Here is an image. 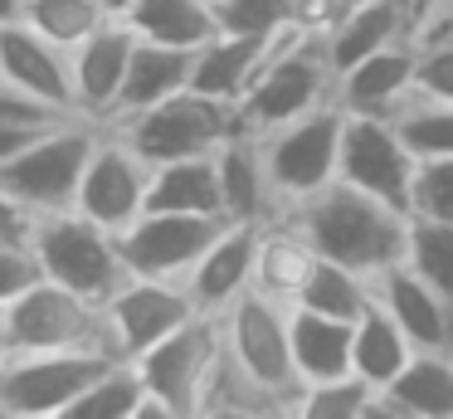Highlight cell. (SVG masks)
<instances>
[{
  "instance_id": "8",
  "label": "cell",
  "mask_w": 453,
  "mask_h": 419,
  "mask_svg": "<svg viewBox=\"0 0 453 419\" xmlns=\"http://www.w3.org/2000/svg\"><path fill=\"white\" fill-rule=\"evenodd\" d=\"M342 132H346V113L342 103H326L317 113L297 117V122H283L264 136V161L268 175H273L278 205L293 210V205L312 200L317 190L342 175Z\"/></svg>"
},
{
  "instance_id": "13",
  "label": "cell",
  "mask_w": 453,
  "mask_h": 419,
  "mask_svg": "<svg viewBox=\"0 0 453 419\" xmlns=\"http://www.w3.org/2000/svg\"><path fill=\"white\" fill-rule=\"evenodd\" d=\"M147 190H151V161L118 132V127H103L98 146H93V156H88V171H83L73 210L98 220L103 229L122 234L142 210H147Z\"/></svg>"
},
{
  "instance_id": "31",
  "label": "cell",
  "mask_w": 453,
  "mask_h": 419,
  "mask_svg": "<svg viewBox=\"0 0 453 419\" xmlns=\"http://www.w3.org/2000/svg\"><path fill=\"white\" fill-rule=\"evenodd\" d=\"M312 259H317V253H312V244L303 239V229H297L288 214H278V220L264 224V249H258V283H254V288L273 292L278 302L293 307L297 283L307 278Z\"/></svg>"
},
{
  "instance_id": "6",
  "label": "cell",
  "mask_w": 453,
  "mask_h": 419,
  "mask_svg": "<svg viewBox=\"0 0 453 419\" xmlns=\"http://www.w3.org/2000/svg\"><path fill=\"white\" fill-rule=\"evenodd\" d=\"M112 351H20L0 361V400L11 419H64V409L112 366Z\"/></svg>"
},
{
  "instance_id": "14",
  "label": "cell",
  "mask_w": 453,
  "mask_h": 419,
  "mask_svg": "<svg viewBox=\"0 0 453 419\" xmlns=\"http://www.w3.org/2000/svg\"><path fill=\"white\" fill-rule=\"evenodd\" d=\"M196 298H190L186 283H166V278H127L108 302H103V317H108V346L112 356L137 361L142 351H151L157 341H166L176 327H186L196 317Z\"/></svg>"
},
{
  "instance_id": "29",
  "label": "cell",
  "mask_w": 453,
  "mask_h": 419,
  "mask_svg": "<svg viewBox=\"0 0 453 419\" xmlns=\"http://www.w3.org/2000/svg\"><path fill=\"white\" fill-rule=\"evenodd\" d=\"M414 356V341L400 331V322L390 317V312L380 307V302H371V307L356 317V341H351V370L361 380H371L375 390H385L395 376H400L404 366H410Z\"/></svg>"
},
{
  "instance_id": "36",
  "label": "cell",
  "mask_w": 453,
  "mask_h": 419,
  "mask_svg": "<svg viewBox=\"0 0 453 419\" xmlns=\"http://www.w3.org/2000/svg\"><path fill=\"white\" fill-rule=\"evenodd\" d=\"M395 127H400L404 146H410L419 161L453 156V103H443V97H424L419 93L400 117H395Z\"/></svg>"
},
{
  "instance_id": "5",
  "label": "cell",
  "mask_w": 453,
  "mask_h": 419,
  "mask_svg": "<svg viewBox=\"0 0 453 419\" xmlns=\"http://www.w3.org/2000/svg\"><path fill=\"white\" fill-rule=\"evenodd\" d=\"M108 127H118L151 166H161V161H180V156H215L244 127V117H239V107L186 88V93H171L166 103L142 107V113Z\"/></svg>"
},
{
  "instance_id": "18",
  "label": "cell",
  "mask_w": 453,
  "mask_h": 419,
  "mask_svg": "<svg viewBox=\"0 0 453 419\" xmlns=\"http://www.w3.org/2000/svg\"><path fill=\"white\" fill-rule=\"evenodd\" d=\"M0 78L35 93L40 103L59 107V113L79 117V103H73V54L59 49L54 39H44L40 29H30L25 19L0 25Z\"/></svg>"
},
{
  "instance_id": "10",
  "label": "cell",
  "mask_w": 453,
  "mask_h": 419,
  "mask_svg": "<svg viewBox=\"0 0 453 419\" xmlns=\"http://www.w3.org/2000/svg\"><path fill=\"white\" fill-rule=\"evenodd\" d=\"M5 327H11V356H20V351H73V346L112 351L103 302H88L50 278H40L30 292H20L5 307Z\"/></svg>"
},
{
  "instance_id": "37",
  "label": "cell",
  "mask_w": 453,
  "mask_h": 419,
  "mask_svg": "<svg viewBox=\"0 0 453 419\" xmlns=\"http://www.w3.org/2000/svg\"><path fill=\"white\" fill-rule=\"evenodd\" d=\"M215 15L225 35L273 39L278 29L293 25V0H215Z\"/></svg>"
},
{
  "instance_id": "43",
  "label": "cell",
  "mask_w": 453,
  "mask_h": 419,
  "mask_svg": "<svg viewBox=\"0 0 453 419\" xmlns=\"http://www.w3.org/2000/svg\"><path fill=\"white\" fill-rule=\"evenodd\" d=\"M25 0H0V25H11V19H20Z\"/></svg>"
},
{
  "instance_id": "22",
  "label": "cell",
  "mask_w": 453,
  "mask_h": 419,
  "mask_svg": "<svg viewBox=\"0 0 453 419\" xmlns=\"http://www.w3.org/2000/svg\"><path fill=\"white\" fill-rule=\"evenodd\" d=\"M400 39H414V15L404 0H351V10L326 29L322 44L332 68L342 74V68L361 64V58L400 44Z\"/></svg>"
},
{
  "instance_id": "34",
  "label": "cell",
  "mask_w": 453,
  "mask_h": 419,
  "mask_svg": "<svg viewBox=\"0 0 453 419\" xmlns=\"http://www.w3.org/2000/svg\"><path fill=\"white\" fill-rule=\"evenodd\" d=\"M375 395H380V390H375L371 380L346 370V376L303 385V395H297V419H365L375 405Z\"/></svg>"
},
{
  "instance_id": "40",
  "label": "cell",
  "mask_w": 453,
  "mask_h": 419,
  "mask_svg": "<svg viewBox=\"0 0 453 419\" xmlns=\"http://www.w3.org/2000/svg\"><path fill=\"white\" fill-rule=\"evenodd\" d=\"M40 278L44 273H40V259H35V244H0V307H11Z\"/></svg>"
},
{
  "instance_id": "35",
  "label": "cell",
  "mask_w": 453,
  "mask_h": 419,
  "mask_svg": "<svg viewBox=\"0 0 453 419\" xmlns=\"http://www.w3.org/2000/svg\"><path fill=\"white\" fill-rule=\"evenodd\" d=\"M404 263L434 283L439 292L453 298V224L449 220H424L410 214V234H404Z\"/></svg>"
},
{
  "instance_id": "12",
  "label": "cell",
  "mask_w": 453,
  "mask_h": 419,
  "mask_svg": "<svg viewBox=\"0 0 453 419\" xmlns=\"http://www.w3.org/2000/svg\"><path fill=\"white\" fill-rule=\"evenodd\" d=\"M414 171H419V156L404 146L400 127H395L390 117H351L346 113L342 175H336V181L356 185V190H365V195H375V200H385V205L410 214Z\"/></svg>"
},
{
  "instance_id": "46",
  "label": "cell",
  "mask_w": 453,
  "mask_h": 419,
  "mask_svg": "<svg viewBox=\"0 0 453 419\" xmlns=\"http://www.w3.org/2000/svg\"><path fill=\"white\" fill-rule=\"evenodd\" d=\"M449 29H453V25H449ZM419 39H424V35H419Z\"/></svg>"
},
{
  "instance_id": "25",
  "label": "cell",
  "mask_w": 453,
  "mask_h": 419,
  "mask_svg": "<svg viewBox=\"0 0 453 419\" xmlns=\"http://www.w3.org/2000/svg\"><path fill=\"white\" fill-rule=\"evenodd\" d=\"M288 322H293V366L303 385H317V380H332L351 370L356 322L322 317V312H307V307H293Z\"/></svg>"
},
{
  "instance_id": "1",
  "label": "cell",
  "mask_w": 453,
  "mask_h": 419,
  "mask_svg": "<svg viewBox=\"0 0 453 419\" xmlns=\"http://www.w3.org/2000/svg\"><path fill=\"white\" fill-rule=\"evenodd\" d=\"M288 220L303 229V239L312 244V253L336 263H351L361 273H385L390 263L404 259V234H410V214L395 205L375 200V195L356 190L346 181H332L326 190H317L312 200L283 210Z\"/></svg>"
},
{
  "instance_id": "16",
  "label": "cell",
  "mask_w": 453,
  "mask_h": 419,
  "mask_svg": "<svg viewBox=\"0 0 453 419\" xmlns=\"http://www.w3.org/2000/svg\"><path fill=\"white\" fill-rule=\"evenodd\" d=\"M414 97H419V44L414 39H400V44L336 74V103L351 117H390L395 122Z\"/></svg>"
},
{
  "instance_id": "44",
  "label": "cell",
  "mask_w": 453,
  "mask_h": 419,
  "mask_svg": "<svg viewBox=\"0 0 453 419\" xmlns=\"http://www.w3.org/2000/svg\"><path fill=\"white\" fill-rule=\"evenodd\" d=\"M11 356V327H5V307H0V361Z\"/></svg>"
},
{
  "instance_id": "11",
  "label": "cell",
  "mask_w": 453,
  "mask_h": 419,
  "mask_svg": "<svg viewBox=\"0 0 453 419\" xmlns=\"http://www.w3.org/2000/svg\"><path fill=\"white\" fill-rule=\"evenodd\" d=\"M225 229V220L215 214H180V210H142L127 229L118 234L122 263L132 278H166L186 283L190 268L200 263V253L215 244V234Z\"/></svg>"
},
{
  "instance_id": "3",
  "label": "cell",
  "mask_w": 453,
  "mask_h": 419,
  "mask_svg": "<svg viewBox=\"0 0 453 419\" xmlns=\"http://www.w3.org/2000/svg\"><path fill=\"white\" fill-rule=\"evenodd\" d=\"M98 136H103V122H88V117H64V122L35 132L30 142L11 156V161H0V185H5L15 200L30 205L35 214L73 210Z\"/></svg>"
},
{
  "instance_id": "38",
  "label": "cell",
  "mask_w": 453,
  "mask_h": 419,
  "mask_svg": "<svg viewBox=\"0 0 453 419\" xmlns=\"http://www.w3.org/2000/svg\"><path fill=\"white\" fill-rule=\"evenodd\" d=\"M410 214L453 224V156L419 161V171H414V195H410Z\"/></svg>"
},
{
  "instance_id": "42",
  "label": "cell",
  "mask_w": 453,
  "mask_h": 419,
  "mask_svg": "<svg viewBox=\"0 0 453 419\" xmlns=\"http://www.w3.org/2000/svg\"><path fill=\"white\" fill-rule=\"evenodd\" d=\"M50 127H54V122H50ZM35 132H44V127H5V122H0V161H11V156L20 151V146L30 142Z\"/></svg>"
},
{
  "instance_id": "23",
  "label": "cell",
  "mask_w": 453,
  "mask_h": 419,
  "mask_svg": "<svg viewBox=\"0 0 453 419\" xmlns=\"http://www.w3.org/2000/svg\"><path fill=\"white\" fill-rule=\"evenodd\" d=\"M268 64V39H249V35H225L219 29L205 49H196V74H190V88L205 97H219V103L239 107L254 88L258 68Z\"/></svg>"
},
{
  "instance_id": "30",
  "label": "cell",
  "mask_w": 453,
  "mask_h": 419,
  "mask_svg": "<svg viewBox=\"0 0 453 419\" xmlns=\"http://www.w3.org/2000/svg\"><path fill=\"white\" fill-rule=\"evenodd\" d=\"M258 419V415H293V405H288L278 390H268L264 380H254L244 366H239L234 356H229V346H225V356H219V366H215V376H210V385H205V400H200V419Z\"/></svg>"
},
{
  "instance_id": "21",
  "label": "cell",
  "mask_w": 453,
  "mask_h": 419,
  "mask_svg": "<svg viewBox=\"0 0 453 419\" xmlns=\"http://www.w3.org/2000/svg\"><path fill=\"white\" fill-rule=\"evenodd\" d=\"M365 419H453V356L414 351L410 366L375 395Z\"/></svg>"
},
{
  "instance_id": "26",
  "label": "cell",
  "mask_w": 453,
  "mask_h": 419,
  "mask_svg": "<svg viewBox=\"0 0 453 419\" xmlns=\"http://www.w3.org/2000/svg\"><path fill=\"white\" fill-rule=\"evenodd\" d=\"M147 210H180V214H215V220H225L215 156H180V161L151 166Z\"/></svg>"
},
{
  "instance_id": "33",
  "label": "cell",
  "mask_w": 453,
  "mask_h": 419,
  "mask_svg": "<svg viewBox=\"0 0 453 419\" xmlns=\"http://www.w3.org/2000/svg\"><path fill=\"white\" fill-rule=\"evenodd\" d=\"M20 19L30 29H40L44 39H54L59 49H79L83 39L93 35V29H103L108 25V5L103 0H25V10H20Z\"/></svg>"
},
{
  "instance_id": "39",
  "label": "cell",
  "mask_w": 453,
  "mask_h": 419,
  "mask_svg": "<svg viewBox=\"0 0 453 419\" xmlns=\"http://www.w3.org/2000/svg\"><path fill=\"white\" fill-rule=\"evenodd\" d=\"M414 44H419V93L453 103V29H434Z\"/></svg>"
},
{
  "instance_id": "9",
  "label": "cell",
  "mask_w": 453,
  "mask_h": 419,
  "mask_svg": "<svg viewBox=\"0 0 453 419\" xmlns=\"http://www.w3.org/2000/svg\"><path fill=\"white\" fill-rule=\"evenodd\" d=\"M288 312L293 307L278 302L273 292L249 288L219 322H225L229 356H234L254 380H264L268 390H278V395L293 405V415H297L303 380H297V366H293V322H288Z\"/></svg>"
},
{
  "instance_id": "7",
  "label": "cell",
  "mask_w": 453,
  "mask_h": 419,
  "mask_svg": "<svg viewBox=\"0 0 453 419\" xmlns=\"http://www.w3.org/2000/svg\"><path fill=\"white\" fill-rule=\"evenodd\" d=\"M219 356H225V322L196 312L186 327H176L166 341L142 351L132 366H137L147 395L161 400L171 419H200V400H205Z\"/></svg>"
},
{
  "instance_id": "15",
  "label": "cell",
  "mask_w": 453,
  "mask_h": 419,
  "mask_svg": "<svg viewBox=\"0 0 453 419\" xmlns=\"http://www.w3.org/2000/svg\"><path fill=\"white\" fill-rule=\"evenodd\" d=\"M258 249H264V224L225 220V229L215 234V244L200 253V263L186 278L196 307L210 312V317H225V312L258 283Z\"/></svg>"
},
{
  "instance_id": "41",
  "label": "cell",
  "mask_w": 453,
  "mask_h": 419,
  "mask_svg": "<svg viewBox=\"0 0 453 419\" xmlns=\"http://www.w3.org/2000/svg\"><path fill=\"white\" fill-rule=\"evenodd\" d=\"M35 224L40 214L0 185V244H35Z\"/></svg>"
},
{
  "instance_id": "20",
  "label": "cell",
  "mask_w": 453,
  "mask_h": 419,
  "mask_svg": "<svg viewBox=\"0 0 453 419\" xmlns=\"http://www.w3.org/2000/svg\"><path fill=\"white\" fill-rule=\"evenodd\" d=\"M215 166H219V205H225V220L268 224L283 214L273 175H268V161H264V136L254 127H239L215 151Z\"/></svg>"
},
{
  "instance_id": "19",
  "label": "cell",
  "mask_w": 453,
  "mask_h": 419,
  "mask_svg": "<svg viewBox=\"0 0 453 419\" xmlns=\"http://www.w3.org/2000/svg\"><path fill=\"white\" fill-rule=\"evenodd\" d=\"M375 302L400 322L414 351H449L453 356V298L434 288L424 273H414L404 259L375 273Z\"/></svg>"
},
{
  "instance_id": "4",
  "label": "cell",
  "mask_w": 453,
  "mask_h": 419,
  "mask_svg": "<svg viewBox=\"0 0 453 419\" xmlns=\"http://www.w3.org/2000/svg\"><path fill=\"white\" fill-rule=\"evenodd\" d=\"M35 259L50 283H64L88 302H108L122 283L132 278L122 263V244L112 229L79 210H54L40 214L35 224Z\"/></svg>"
},
{
  "instance_id": "28",
  "label": "cell",
  "mask_w": 453,
  "mask_h": 419,
  "mask_svg": "<svg viewBox=\"0 0 453 419\" xmlns=\"http://www.w3.org/2000/svg\"><path fill=\"white\" fill-rule=\"evenodd\" d=\"M375 302V278L351 263H336V259H322L317 253L307 278L297 283V298L293 307H307V312H322V317H342V322H356L365 307Z\"/></svg>"
},
{
  "instance_id": "2",
  "label": "cell",
  "mask_w": 453,
  "mask_h": 419,
  "mask_svg": "<svg viewBox=\"0 0 453 419\" xmlns=\"http://www.w3.org/2000/svg\"><path fill=\"white\" fill-rule=\"evenodd\" d=\"M326 103H336V68L326 58L322 35H312L293 19L268 39V64L258 68L249 97L239 103V117L254 132H273V127L297 122Z\"/></svg>"
},
{
  "instance_id": "45",
  "label": "cell",
  "mask_w": 453,
  "mask_h": 419,
  "mask_svg": "<svg viewBox=\"0 0 453 419\" xmlns=\"http://www.w3.org/2000/svg\"><path fill=\"white\" fill-rule=\"evenodd\" d=\"M103 5H108V15H127V10L137 5V0H103Z\"/></svg>"
},
{
  "instance_id": "27",
  "label": "cell",
  "mask_w": 453,
  "mask_h": 419,
  "mask_svg": "<svg viewBox=\"0 0 453 419\" xmlns=\"http://www.w3.org/2000/svg\"><path fill=\"white\" fill-rule=\"evenodd\" d=\"M122 19L137 29V39H157V44L176 49H205L219 35L215 0H137Z\"/></svg>"
},
{
  "instance_id": "24",
  "label": "cell",
  "mask_w": 453,
  "mask_h": 419,
  "mask_svg": "<svg viewBox=\"0 0 453 419\" xmlns=\"http://www.w3.org/2000/svg\"><path fill=\"white\" fill-rule=\"evenodd\" d=\"M190 74H196V49H176V44H157V39H137L127 64V83H122L118 113L112 122L142 113V107L166 103L171 93H186Z\"/></svg>"
},
{
  "instance_id": "32",
  "label": "cell",
  "mask_w": 453,
  "mask_h": 419,
  "mask_svg": "<svg viewBox=\"0 0 453 419\" xmlns=\"http://www.w3.org/2000/svg\"><path fill=\"white\" fill-rule=\"evenodd\" d=\"M142 400H147V385H142L137 366H132V361H112V366L64 409V419H137Z\"/></svg>"
},
{
  "instance_id": "17",
  "label": "cell",
  "mask_w": 453,
  "mask_h": 419,
  "mask_svg": "<svg viewBox=\"0 0 453 419\" xmlns=\"http://www.w3.org/2000/svg\"><path fill=\"white\" fill-rule=\"evenodd\" d=\"M132 49H137V29L122 15H112L108 25L93 29V35L73 49V103H79V117L103 122V127L112 122L122 83H127Z\"/></svg>"
}]
</instances>
